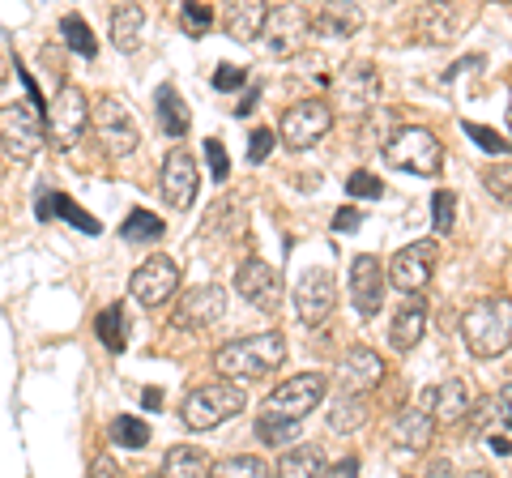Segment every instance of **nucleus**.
Instances as JSON below:
<instances>
[{"label": "nucleus", "instance_id": "obj_24", "mask_svg": "<svg viewBox=\"0 0 512 478\" xmlns=\"http://www.w3.org/2000/svg\"><path fill=\"white\" fill-rule=\"evenodd\" d=\"M265 13L269 5H252V0H235V5L222 9V30L235 39V43H256L265 30Z\"/></svg>", "mask_w": 512, "mask_h": 478}, {"label": "nucleus", "instance_id": "obj_44", "mask_svg": "<svg viewBox=\"0 0 512 478\" xmlns=\"http://www.w3.org/2000/svg\"><path fill=\"white\" fill-rule=\"evenodd\" d=\"M239 86H248V73L239 65H218L214 69V90H239Z\"/></svg>", "mask_w": 512, "mask_h": 478}, {"label": "nucleus", "instance_id": "obj_17", "mask_svg": "<svg viewBox=\"0 0 512 478\" xmlns=\"http://www.w3.org/2000/svg\"><path fill=\"white\" fill-rule=\"evenodd\" d=\"M380 380H384V359L376 355V350L350 346L346 355L338 359V389H342V393L363 397V393H372Z\"/></svg>", "mask_w": 512, "mask_h": 478}, {"label": "nucleus", "instance_id": "obj_16", "mask_svg": "<svg viewBox=\"0 0 512 478\" xmlns=\"http://www.w3.org/2000/svg\"><path fill=\"white\" fill-rule=\"evenodd\" d=\"M235 291L244 295L252 308H278V299H282L286 286H282L274 265H265L261 257H248L244 265L235 269Z\"/></svg>", "mask_w": 512, "mask_h": 478}, {"label": "nucleus", "instance_id": "obj_22", "mask_svg": "<svg viewBox=\"0 0 512 478\" xmlns=\"http://www.w3.org/2000/svg\"><path fill=\"white\" fill-rule=\"evenodd\" d=\"M389 436H393L397 449L423 453L427 444H431V436H436V423H431V414H427L423 406H410V410H402V414H397V419H393Z\"/></svg>", "mask_w": 512, "mask_h": 478}, {"label": "nucleus", "instance_id": "obj_50", "mask_svg": "<svg viewBox=\"0 0 512 478\" xmlns=\"http://www.w3.org/2000/svg\"><path fill=\"white\" fill-rule=\"evenodd\" d=\"M487 449H491L495 457H508V453H512V444H508V436H487Z\"/></svg>", "mask_w": 512, "mask_h": 478}, {"label": "nucleus", "instance_id": "obj_34", "mask_svg": "<svg viewBox=\"0 0 512 478\" xmlns=\"http://www.w3.org/2000/svg\"><path fill=\"white\" fill-rule=\"evenodd\" d=\"M111 440L120 444V449H146L150 444V427L137 419V414H120L116 423H111Z\"/></svg>", "mask_w": 512, "mask_h": 478}, {"label": "nucleus", "instance_id": "obj_35", "mask_svg": "<svg viewBox=\"0 0 512 478\" xmlns=\"http://www.w3.org/2000/svg\"><path fill=\"white\" fill-rule=\"evenodd\" d=\"M256 436H261V444H269V449H291V440L299 436V423L269 419V414H261V419H256Z\"/></svg>", "mask_w": 512, "mask_h": 478}, {"label": "nucleus", "instance_id": "obj_5", "mask_svg": "<svg viewBox=\"0 0 512 478\" xmlns=\"http://www.w3.org/2000/svg\"><path fill=\"white\" fill-rule=\"evenodd\" d=\"M0 141H5V150L18 158V163H30V158H35L47 146L43 111L35 103H9V107H0Z\"/></svg>", "mask_w": 512, "mask_h": 478}, {"label": "nucleus", "instance_id": "obj_43", "mask_svg": "<svg viewBox=\"0 0 512 478\" xmlns=\"http://www.w3.org/2000/svg\"><path fill=\"white\" fill-rule=\"evenodd\" d=\"M205 158H210V171H214V180L222 184L231 175V158H227V150H222V141L218 137H210L205 141Z\"/></svg>", "mask_w": 512, "mask_h": 478}, {"label": "nucleus", "instance_id": "obj_57", "mask_svg": "<svg viewBox=\"0 0 512 478\" xmlns=\"http://www.w3.org/2000/svg\"><path fill=\"white\" fill-rule=\"evenodd\" d=\"M406 478H410V474H406Z\"/></svg>", "mask_w": 512, "mask_h": 478}, {"label": "nucleus", "instance_id": "obj_36", "mask_svg": "<svg viewBox=\"0 0 512 478\" xmlns=\"http://www.w3.org/2000/svg\"><path fill=\"white\" fill-rule=\"evenodd\" d=\"M214 478H269V466L261 457H227L214 466Z\"/></svg>", "mask_w": 512, "mask_h": 478}, {"label": "nucleus", "instance_id": "obj_37", "mask_svg": "<svg viewBox=\"0 0 512 478\" xmlns=\"http://www.w3.org/2000/svg\"><path fill=\"white\" fill-rule=\"evenodd\" d=\"M99 338H103V346L107 350H124V308L120 304H111V308H103L99 312Z\"/></svg>", "mask_w": 512, "mask_h": 478}, {"label": "nucleus", "instance_id": "obj_48", "mask_svg": "<svg viewBox=\"0 0 512 478\" xmlns=\"http://www.w3.org/2000/svg\"><path fill=\"white\" fill-rule=\"evenodd\" d=\"M325 478H359V461H355V457H346L342 466H329Z\"/></svg>", "mask_w": 512, "mask_h": 478}, {"label": "nucleus", "instance_id": "obj_2", "mask_svg": "<svg viewBox=\"0 0 512 478\" xmlns=\"http://www.w3.org/2000/svg\"><path fill=\"white\" fill-rule=\"evenodd\" d=\"M286 359V338L282 333H256V338H239V342H227L214 355L218 372L227 380H261L269 372H278Z\"/></svg>", "mask_w": 512, "mask_h": 478}, {"label": "nucleus", "instance_id": "obj_18", "mask_svg": "<svg viewBox=\"0 0 512 478\" xmlns=\"http://www.w3.org/2000/svg\"><path fill=\"white\" fill-rule=\"evenodd\" d=\"M227 312V291L222 286H192V291L175 304V329H210Z\"/></svg>", "mask_w": 512, "mask_h": 478}, {"label": "nucleus", "instance_id": "obj_11", "mask_svg": "<svg viewBox=\"0 0 512 478\" xmlns=\"http://www.w3.org/2000/svg\"><path fill=\"white\" fill-rule=\"evenodd\" d=\"M431 274H436V244H431V239H414V244H406L393 257V265H389V274L384 278H393L397 291L414 299L419 291H427Z\"/></svg>", "mask_w": 512, "mask_h": 478}, {"label": "nucleus", "instance_id": "obj_15", "mask_svg": "<svg viewBox=\"0 0 512 478\" xmlns=\"http://www.w3.org/2000/svg\"><path fill=\"white\" fill-rule=\"evenodd\" d=\"M303 35H308V13L299 5H269L265 30H261L269 56H291Z\"/></svg>", "mask_w": 512, "mask_h": 478}, {"label": "nucleus", "instance_id": "obj_54", "mask_svg": "<svg viewBox=\"0 0 512 478\" xmlns=\"http://www.w3.org/2000/svg\"><path fill=\"white\" fill-rule=\"evenodd\" d=\"M466 478H495V474H491V470H470Z\"/></svg>", "mask_w": 512, "mask_h": 478}, {"label": "nucleus", "instance_id": "obj_28", "mask_svg": "<svg viewBox=\"0 0 512 478\" xmlns=\"http://www.w3.org/2000/svg\"><path fill=\"white\" fill-rule=\"evenodd\" d=\"M154 111H158V124H163L167 137H184L188 133V107L180 99L175 86H158L154 90Z\"/></svg>", "mask_w": 512, "mask_h": 478}, {"label": "nucleus", "instance_id": "obj_10", "mask_svg": "<svg viewBox=\"0 0 512 478\" xmlns=\"http://www.w3.org/2000/svg\"><path fill=\"white\" fill-rule=\"evenodd\" d=\"M333 308H338V286H333L329 269H303L295 282V316L303 325H325Z\"/></svg>", "mask_w": 512, "mask_h": 478}, {"label": "nucleus", "instance_id": "obj_38", "mask_svg": "<svg viewBox=\"0 0 512 478\" xmlns=\"http://www.w3.org/2000/svg\"><path fill=\"white\" fill-rule=\"evenodd\" d=\"M466 137H474V146L483 150V154H508V150H512L508 137H500L495 129H487V124H474V120H466Z\"/></svg>", "mask_w": 512, "mask_h": 478}, {"label": "nucleus", "instance_id": "obj_9", "mask_svg": "<svg viewBox=\"0 0 512 478\" xmlns=\"http://www.w3.org/2000/svg\"><path fill=\"white\" fill-rule=\"evenodd\" d=\"M329 129H333V107L325 99H303L295 107H286V116H282V146L286 150H312Z\"/></svg>", "mask_w": 512, "mask_h": 478}, {"label": "nucleus", "instance_id": "obj_45", "mask_svg": "<svg viewBox=\"0 0 512 478\" xmlns=\"http://www.w3.org/2000/svg\"><path fill=\"white\" fill-rule=\"evenodd\" d=\"M269 150H274V133H269V129H256V133L248 137V158H252V163H265Z\"/></svg>", "mask_w": 512, "mask_h": 478}, {"label": "nucleus", "instance_id": "obj_4", "mask_svg": "<svg viewBox=\"0 0 512 478\" xmlns=\"http://www.w3.org/2000/svg\"><path fill=\"white\" fill-rule=\"evenodd\" d=\"M244 410V389L239 385H201L180 402V419L188 432H210V427L235 419Z\"/></svg>", "mask_w": 512, "mask_h": 478}, {"label": "nucleus", "instance_id": "obj_31", "mask_svg": "<svg viewBox=\"0 0 512 478\" xmlns=\"http://www.w3.org/2000/svg\"><path fill=\"white\" fill-rule=\"evenodd\" d=\"M158 235H163V218H154L150 210H128V218L120 222L124 244H154Z\"/></svg>", "mask_w": 512, "mask_h": 478}, {"label": "nucleus", "instance_id": "obj_51", "mask_svg": "<svg viewBox=\"0 0 512 478\" xmlns=\"http://www.w3.org/2000/svg\"><path fill=\"white\" fill-rule=\"evenodd\" d=\"M141 406H146V410H158V406H163V393H158V389H146V393H141Z\"/></svg>", "mask_w": 512, "mask_h": 478}, {"label": "nucleus", "instance_id": "obj_19", "mask_svg": "<svg viewBox=\"0 0 512 478\" xmlns=\"http://www.w3.org/2000/svg\"><path fill=\"white\" fill-rule=\"evenodd\" d=\"M419 406L431 414V423H461V414H470V389L466 380H444L436 389H423Z\"/></svg>", "mask_w": 512, "mask_h": 478}, {"label": "nucleus", "instance_id": "obj_20", "mask_svg": "<svg viewBox=\"0 0 512 478\" xmlns=\"http://www.w3.org/2000/svg\"><path fill=\"white\" fill-rule=\"evenodd\" d=\"M376 94H380V77H376V69L367 65V60H363V65H350V69L342 73V82H338V103H342L346 111H355V116L372 111Z\"/></svg>", "mask_w": 512, "mask_h": 478}, {"label": "nucleus", "instance_id": "obj_30", "mask_svg": "<svg viewBox=\"0 0 512 478\" xmlns=\"http://www.w3.org/2000/svg\"><path fill=\"white\" fill-rule=\"evenodd\" d=\"M363 423H367V397H350V393H342L338 402L329 406V427H333L338 436L359 432Z\"/></svg>", "mask_w": 512, "mask_h": 478}, {"label": "nucleus", "instance_id": "obj_49", "mask_svg": "<svg viewBox=\"0 0 512 478\" xmlns=\"http://www.w3.org/2000/svg\"><path fill=\"white\" fill-rule=\"evenodd\" d=\"M90 478H120V474H116V466H111V457H94Z\"/></svg>", "mask_w": 512, "mask_h": 478}, {"label": "nucleus", "instance_id": "obj_25", "mask_svg": "<svg viewBox=\"0 0 512 478\" xmlns=\"http://www.w3.org/2000/svg\"><path fill=\"white\" fill-rule=\"evenodd\" d=\"M325 470H329V461L316 444H295V449H286L278 457V466L269 470V478H320Z\"/></svg>", "mask_w": 512, "mask_h": 478}, {"label": "nucleus", "instance_id": "obj_42", "mask_svg": "<svg viewBox=\"0 0 512 478\" xmlns=\"http://www.w3.org/2000/svg\"><path fill=\"white\" fill-rule=\"evenodd\" d=\"M180 22H184L188 35H205V30L214 26V5H184Z\"/></svg>", "mask_w": 512, "mask_h": 478}, {"label": "nucleus", "instance_id": "obj_7", "mask_svg": "<svg viewBox=\"0 0 512 478\" xmlns=\"http://www.w3.org/2000/svg\"><path fill=\"white\" fill-rule=\"evenodd\" d=\"M90 124H94V133H99V141L107 146V154H116V158L133 154L137 141H141L133 116H128V107L120 99H111V94H103V99L90 103Z\"/></svg>", "mask_w": 512, "mask_h": 478}, {"label": "nucleus", "instance_id": "obj_39", "mask_svg": "<svg viewBox=\"0 0 512 478\" xmlns=\"http://www.w3.org/2000/svg\"><path fill=\"white\" fill-rule=\"evenodd\" d=\"M483 184L495 201H508L512 205V163H495L483 171Z\"/></svg>", "mask_w": 512, "mask_h": 478}, {"label": "nucleus", "instance_id": "obj_21", "mask_svg": "<svg viewBox=\"0 0 512 478\" xmlns=\"http://www.w3.org/2000/svg\"><path fill=\"white\" fill-rule=\"evenodd\" d=\"M470 22H474V9H461V5H427V9L419 13L423 39H431V43L457 39V30H466Z\"/></svg>", "mask_w": 512, "mask_h": 478}, {"label": "nucleus", "instance_id": "obj_40", "mask_svg": "<svg viewBox=\"0 0 512 478\" xmlns=\"http://www.w3.org/2000/svg\"><path fill=\"white\" fill-rule=\"evenodd\" d=\"M453 210H457V193L453 188H440V193L431 197V222H436L440 235L453 231Z\"/></svg>", "mask_w": 512, "mask_h": 478}, {"label": "nucleus", "instance_id": "obj_46", "mask_svg": "<svg viewBox=\"0 0 512 478\" xmlns=\"http://www.w3.org/2000/svg\"><path fill=\"white\" fill-rule=\"evenodd\" d=\"M333 227L338 231H359L363 227V210H342L338 218H333Z\"/></svg>", "mask_w": 512, "mask_h": 478}, {"label": "nucleus", "instance_id": "obj_12", "mask_svg": "<svg viewBox=\"0 0 512 478\" xmlns=\"http://www.w3.org/2000/svg\"><path fill=\"white\" fill-rule=\"evenodd\" d=\"M384 286H389V278H384L380 257L363 252V257L350 261V308H355L363 321H372L384 308Z\"/></svg>", "mask_w": 512, "mask_h": 478}, {"label": "nucleus", "instance_id": "obj_55", "mask_svg": "<svg viewBox=\"0 0 512 478\" xmlns=\"http://www.w3.org/2000/svg\"><path fill=\"white\" fill-rule=\"evenodd\" d=\"M508 129H512V99H508Z\"/></svg>", "mask_w": 512, "mask_h": 478}, {"label": "nucleus", "instance_id": "obj_47", "mask_svg": "<svg viewBox=\"0 0 512 478\" xmlns=\"http://www.w3.org/2000/svg\"><path fill=\"white\" fill-rule=\"evenodd\" d=\"M495 414H500V419L512 427V385H504L500 397H495Z\"/></svg>", "mask_w": 512, "mask_h": 478}, {"label": "nucleus", "instance_id": "obj_56", "mask_svg": "<svg viewBox=\"0 0 512 478\" xmlns=\"http://www.w3.org/2000/svg\"><path fill=\"white\" fill-rule=\"evenodd\" d=\"M150 478H154V474H150Z\"/></svg>", "mask_w": 512, "mask_h": 478}, {"label": "nucleus", "instance_id": "obj_14", "mask_svg": "<svg viewBox=\"0 0 512 478\" xmlns=\"http://www.w3.org/2000/svg\"><path fill=\"white\" fill-rule=\"evenodd\" d=\"M158 184H163V197L171 210H188L192 201H197V158H192L184 146H175L167 158H163V171H158Z\"/></svg>", "mask_w": 512, "mask_h": 478}, {"label": "nucleus", "instance_id": "obj_23", "mask_svg": "<svg viewBox=\"0 0 512 478\" xmlns=\"http://www.w3.org/2000/svg\"><path fill=\"white\" fill-rule=\"evenodd\" d=\"M423 333H427V304L414 295V299H406V304L393 312L389 342H393V350H414L423 342Z\"/></svg>", "mask_w": 512, "mask_h": 478}, {"label": "nucleus", "instance_id": "obj_8", "mask_svg": "<svg viewBox=\"0 0 512 478\" xmlns=\"http://www.w3.org/2000/svg\"><path fill=\"white\" fill-rule=\"evenodd\" d=\"M90 124V99L86 90L77 86H60V94L52 99V116H47V133H52V146L56 150H73L82 141Z\"/></svg>", "mask_w": 512, "mask_h": 478}, {"label": "nucleus", "instance_id": "obj_6", "mask_svg": "<svg viewBox=\"0 0 512 478\" xmlns=\"http://www.w3.org/2000/svg\"><path fill=\"white\" fill-rule=\"evenodd\" d=\"M325 385H329V380L320 372H303V376L282 380V385L265 397V414H269V419L303 423L320 402H325Z\"/></svg>", "mask_w": 512, "mask_h": 478}, {"label": "nucleus", "instance_id": "obj_13", "mask_svg": "<svg viewBox=\"0 0 512 478\" xmlns=\"http://www.w3.org/2000/svg\"><path fill=\"white\" fill-rule=\"evenodd\" d=\"M175 291H180V265H175L171 257L154 252L150 261L137 265V274H133V299L137 304L158 308V304H167Z\"/></svg>", "mask_w": 512, "mask_h": 478}, {"label": "nucleus", "instance_id": "obj_3", "mask_svg": "<svg viewBox=\"0 0 512 478\" xmlns=\"http://www.w3.org/2000/svg\"><path fill=\"white\" fill-rule=\"evenodd\" d=\"M384 158H389L393 171H406V175H436L444 167V146L431 129H419V124H406L389 137L384 146Z\"/></svg>", "mask_w": 512, "mask_h": 478}, {"label": "nucleus", "instance_id": "obj_53", "mask_svg": "<svg viewBox=\"0 0 512 478\" xmlns=\"http://www.w3.org/2000/svg\"><path fill=\"white\" fill-rule=\"evenodd\" d=\"M9 73H13V65H9V60H5V56H0V86H5V82H9Z\"/></svg>", "mask_w": 512, "mask_h": 478}, {"label": "nucleus", "instance_id": "obj_27", "mask_svg": "<svg viewBox=\"0 0 512 478\" xmlns=\"http://www.w3.org/2000/svg\"><path fill=\"white\" fill-rule=\"evenodd\" d=\"M158 478H214V461L201 449H192V444H175V449H167Z\"/></svg>", "mask_w": 512, "mask_h": 478}, {"label": "nucleus", "instance_id": "obj_52", "mask_svg": "<svg viewBox=\"0 0 512 478\" xmlns=\"http://www.w3.org/2000/svg\"><path fill=\"white\" fill-rule=\"evenodd\" d=\"M252 107H256V90H248V94H244V103H239L235 111H239V116H248V111H252Z\"/></svg>", "mask_w": 512, "mask_h": 478}, {"label": "nucleus", "instance_id": "obj_26", "mask_svg": "<svg viewBox=\"0 0 512 478\" xmlns=\"http://www.w3.org/2000/svg\"><path fill=\"white\" fill-rule=\"evenodd\" d=\"M308 26H316L325 39H350L363 26V13H359V5H346V0H338V5H325L316 18H308Z\"/></svg>", "mask_w": 512, "mask_h": 478}, {"label": "nucleus", "instance_id": "obj_41", "mask_svg": "<svg viewBox=\"0 0 512 478\" xmlns=\"http://www.w3.org/2000/svg\"><path fill=\"white\" fill-rule=\"evenodd\" d=\"M346 193L359 197V201H380L384 197V184L376 180L372 171H355V175H346Z\"/></svg>", "mask_w": 512, "mask_h": 478}, {"label": "nucleus", "instance_id": "obj_33", "mask_svg": "<svg viewBox=\"0 0 512 478\" xmlns=\"http://www.w3.org/2000/svg\"><path fill=\"white\" fill-rule=\"evenodd\" d=\"M39 205H43V210H39L43 218H47V214H56V218H69V222H73V227H82V231H90V235H99V222H94L90 214H82V210H77V205H73L69 197H60V193H52V197H43Z\"/></svg>", "mask_w": 512, "mask_h": 478}, {"label": "nucleus", "instance_id": "obj_1", "mask_svg": "<svg viewBox=\"0 0 512 478\" xmlns=\"http://www.w3.org/2000/svg\"><path fill=\"white\" fill-rule=\"evenodd\" d=\"M461 338H466L474 359H495L512 346V299L491 295L461 316Z\"/></svg>", "mask_w": 512, "mask_h": 478}, {"label": "nucleus", "instance_id": "obj_29", "mask_svg": "<svg viewBox=\"0 0 512 478\" xmlns=\"http://www.w3.org/2000/svg\"><path fill=\"white\" fill-rule=\"evenodd\" d=\"M141 26H146V9L141 5H120L111 13V43L120 52H137L141 47Z\"/></svg>", "mask_w": 512, "mask_h": 478}, {"label": "nucleus", "instance_id": "obj_32", "mask_svg": "<svg viewBox=\"0 0 512 478\" xmlns=\"http://www.w3.org/2000/svg\"><path fill=\"white\" fill-rule=\"evenodd\" d=\"M60 35H64V43H69V52L86 56V60H94V52H99V43H94V35H90V26L77 18V13H64V18H60Z\"/></svg>", "mask_w": 512, "mask_h": 478}]
</instances>
